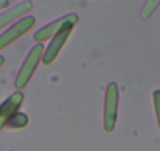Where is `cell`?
<instances>
[{
    "instance_id": "8992f818",
    "label": "cell",
    "mask_w": 160,
    "mask_h": 151,
    "mask_svg": "<svg viewBox=\"0 0 160 151\" xmlns=\"http://www.w3.org/2000/svg\"><path fill=\"white\" fill-rule=\"evenodd\" d=\"M24 99H25L24 93L18 90V91L11 93L7 99H3L2 102H0V131L5 128L7 121H8L16 112H19V109H21Z\"/></svg>"
},
{
    "instance_id": "3957f363",
    "label": "cell",
    "mask_w": 160,
    "mask_h": 151,
    "mask_svg": "<svg viewBox=\"0 0 160 151\" xmlns=\"http://www.w3.org/2000/svg\"><path fill=\"white\" fill-rule=\"evenodd\" d=\"M77 22H78V16H77L75 13H68V14H64V16H61V18H58V19H55V21H52V22L42 25L38 32H35L33 38H35L36 43L41 44L42 41L53 38V36H55L60 30H63L68 24L75 25Z\"/></svg>"
},
{
    "instance_id": "ba28073f",
    "label": "cell",
    "mask_w": 160,
    "mask_h": 151,
    "mask_svg": "<svg viewBox=\"0 0 160 151\" xmlns=\"http://www.w3.org/2000/svg\"><path fill=\"white\" fill-rule=\"evenodd\" d=\"M28 124V117L25 115V113H22V112H16L8 121H7V128H10V129H22V128H25Z\"/></svg>"
},
{
    "instance_id": "7c38bea8",
    "label": "cell",
    "mask_w": 160,
    "mask_h": 151,
    "mask_svg": "<svg viewBox=\"0 0 160 151\" xmlns=\"http://www.w3.org/2000/svg\"><path fill=\"white\" fill-rule=\"evenodd\" d=\"M3 63H5V57H3V55H0V66H2Z\"/></svg>"
},
{
    "instance_id": "52a82bcc",
    "label": "cell",
    "mask_w": 160,
    "mask_h": 151,
    "mask_svg": "<svg viewBox=\"0 0 160 151\" xmlns=\"http://www.w3.org/2000/svg\"><path fill=\"white\" fill-rule=\"evenodd\" d=\"M32 7H33V3L30 0H24V2H19L8 10L0 11V29H3L5 25H10V24H14L16 21L25 18L27 13L32 10Z\"/></svg>"
},
{
    "instance_id": "7a4b0ae2",
    "label": "cell",
    "mask_w": 160,
    "mask_h": 151,
    "mask_svg": "<svg viewBox=\"0 0 160 151\" xmlns=\"http://www.w3.org/2000/svg\"><path fill=\"white\" fill-rule=\"evenodd\" d=\"M118 104H119L118 85L115 82H110L105 88V101H104V129L107 132H112L116 126Z\"/></svg>"
},
{
    "instance_id": "5b68a950",
    "label": "cell",
    "mask_w": 160,
    "mask_h": 151,
    "mask_svg": "<svg viewBox=\"0 0 160 151\" xmlns=\"http://www.w3.org/2000/svg\"><path fill=\"white\" fill-rule=\"evenodd\" d=\"M72 30H74V25H72V24H68V25H66L63 30H60L53 38H50L47 47H46L44 52H42V60H41V61H42L44 65H50V63L55 61V58L58 57L60 50H61L63 46L68 43V39H69Z\"/></svg>"
},
{
    "instance_id": "30bf717a",
    "label": "cell",
    "mask_w": 160,
    "mask_h": 151,
    "mask_svg": "<svg viewBox=\"0 0 160 151\" xmlns=\"http://www.w3.org/2000/svg\"><path fill=\"white\" fill-rule=\"evenodd\" d=\"M155 5H157L155 2H154V3H149V2H148V3H146V7L143 8V14H141V16H143V18H148V14L152 11V8H154Z\"/></svg>"
},
{
    "instance_id": "6da1fadb",
    "label": "cell",
    "mask_w": 160,
    "mask_h": 151,
    "mask_svg": "<svg viewBox=\"0 0 160 151\" xmlns=\"http://www.w3.org/2000/svg\"><path fill=\"white\" fill-rule=\"evenodd\" d=\"M42 52H44V46L36 43L35 46L30 47L28 54L25 55V60H24V63H22V66H21V69H19V72L16 76V81H14V87L19 91L22 88H25L27 84L30 82V79L35 74L39 61L42 60Z\"/></svg>"
},
{
    "instance_id": "277c9868",
    "label": "cell",
    "mask_w": 160,
    "mask_h": 151,
    "mask_svg": "<svg viewBox=\"0 0 160 151\" xmlns=\"http://www.w3.org/2000/svg\"><path fill=\"white\" fill-rule=\"evenodd\" d=\"M35 22H36V19L33 16H25V18L16 21L13 25H10L3 33H0V50L10 46L11 43H14L16 39H19L22 35H25L35 25Z\"/></svg>"
},
{
    "instance_id": "9c48e42d",
    "label": "cell",
    "mask_w": 160,
    "mask_h": 151,
    "mask_svg": "<svg viewBox=\"0 0 160 151\" xmlns=\"http://www.w3.org/2000/svg\"><path fill=\"white\" fill-rule=\"evenodd\" d=\"M154 104H155V110H157V117H158V123H160V91L154 93Z\"/></svg>"
},
{
    "instance_id": "8fae6325",
    "label": "cell",
    "mask_w": 160,
    "mask_h": 151,
    "mask_svg": "<svg viewBox=\"0 0 160 151\" xmlns=\"http://www.w3.org/2000/svg\"><path fill=\"white\" fill-rule=\"evenodd\" d=\"M8 5H10L8 0H0V11H3L5 8H8Z\"/></svg>"
},
{
    "instance_id": "4fadbf2b",
    "label": "cell",
    "mask_w": 160,
    "mask_h": 151,
    "mask_svg": "<svg viewBox=\"0 0 160 151\" xmlns=\"http://www.w3.org/2000/svg\"><path fill=\"white\" fill-rule=\"evenodd\" d=\"M10 151H13V149H10Z\"/></svg>"
}]
</instances>
